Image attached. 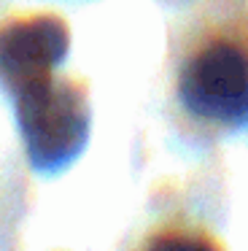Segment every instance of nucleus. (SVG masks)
Returning a JSON list of instances; mask_svg holds the SVG:
<instances>
[{"label":"nucleus","mask_w":248,"mask_h":251,"mask_svg":"<svg viewBox=\"0 0 248 251\" xmlns=\"http://www.w3.org/2000/svg\"><path fill=\"white\" fill-rule=\"evenodd\" d=\"M27 157L38 170H59L81 154L89 138V103L84 84L46 76L14 95Z\"/></svg>","instance_id":"nucleus-1"},{"label":"nucleus","mask_w":248,"mask_h":251,"mask_svg":"<svg viewBox=\"0 0 248 251\" xmlns=\"http://www.w3.org/2000/svg\"><path fill=\"white\" fill-rule=\"evenodd\" d=\"M178 98L192 116L216 125L248 122V51L232 41H213L189 57Z\"/></svg>","instance_id":"nucleus-2"},{"label":"nucleus","mask_w":248,"mask_h":251,"mask_svg":"<svg viewBox=\"0 0 248 251\" xmlns=\"http://www.w3.org/2000/svg\"><path fill=\"white\" fill-rule=\"evenodd\" d=\"M70 46L68 25L54 14L19 17L0 27V81L11 95L51 76Z\"/></svg>","instance_id":"nucleus-3"}]
</instances>
